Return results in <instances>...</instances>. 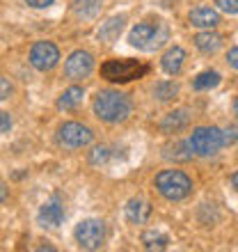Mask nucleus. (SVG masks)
<instances>
[{"label":"nucleus","instance_id":"26","mask_svg":"<svg viewBox=\"0 0 238 252\" xmlns=\"http://www.w3.org/2000/svg\"><path fill=\"white\" fill-rule=\"evenodd\" d=\"M12 96V85L7 78H0V101H5Z\"/></svg>","mask_w":238,"mask_h":252},{"label":"nucleus","instance_id":"6","mask_svg":"<svg viewBox=\"0 0 238 252\" xmlns=\"http://www.w3.org/2000/svg\"><path fill=\"white\" fill-rule=\"evenodd\" d=\"M73 239L83 250H99L106 241V222L96 218L80 220L73 229Z\"/></svg>","mask_w":238,"mask_h":252},{"label":"nucleus","instance_id":"29","mask_svg":"<svg viewBox=\"0 0 238 252\" xmlns=\"http://www.w3.org/2000/svg\"><path fill=\"white\" fill-rule=\"evenodd\" d=\"M30 7H34V9H44V7L53 5V0H26Z\"/></svg>","mask_w":238,"mask_h":252},{"label":"nucleus","instance_id":"14","mask_svg":"<svg viewBox=\"0 0 238 252\" xmlns=\"http://www.w3.org/2000/svg\"><path fill=\"white\" fill-rule=\"evenodd\" d=\"M183 62H185V51L181 46H172L165 55H163L160 64H163V71L165 73L177 76V73H181V69H183Z\"/></svg>","mask_w":238,"mask_h":252},{"label":"nucleus","instance_id":"27","mask_svg":"<svg viewBox=\"0 0 238 252\" xmlns=\"http://www.w3.org/2000/svg\"><path fill=\"white\" fill-rule=\"evenodd\" d=\"M9 128H12V117H9V113H2V110H0V135L7 133Z\"/></svg>","mask_w":238,"mask_h":252},{"label":"nucleus","instance_id":"30","mask_svg":"<svg viewBox=\"0 0 238 252\" xmlns=\"http://www.w3.org/2000/svg\"><path fill=\"white\" fill-rule=\"evenodd\" d=\"M7 195H9V192H7V186H5V184H0V204L7 199Z\"/></svg>","mask_w":238,"mask_h":252},{"label":"nucleus","instance_id":"13","mask_svg":"<svg viewBox=\"0 0 238 252\" xmlns=\"http://www.w3.org/2000/svg\"><path fill=\"white\" fill-rule=\"evenodd\" d=\"M190 23L195 28H202V30H213V28L220 23V14L213 9V7H195L190 12Z\"/></svg>","mask_w":238,"mask_h":252},{"label":"nucleus","instance_id":"31","mask_svg":"<svg viewBox=\"0 0 238 252\" xmlns=\"http://www.w3.org/2000/svg\"><path fill=\"white\" fill-rule=\"evenodd\" d=\"M232 184H234V188H236V192H238V170L232 174Z\"/></svg>","mask_w":238,"mask_h":252},{"label":"nucleus","instance_id":"1","mask_svg":"<svg viewBox=\"0 0 238 252\" xmlns=\"http://www.w3.org/2000/svg\"><path fill=\"white\" fill-rule=\"evenodd\" d=\"M94 115L106 124L126 122L131 115V101L126 94L117 92V90H101L94 96Z\"/></svg>","mask_w":238,"mask_h":252},{"label":"nucleus","instance_id":"4","mask_svg":"<svg viewBox=\"0 0 238 252\" xmlns=\"http://www.w3.org/2000/svg\"><path fill=\"white\" fill-rule=\"evenodd\" d=\"M190 147L197 156H215L225 147V138L218 126H197L190 135Z\"/></svg>","mask_w":238,"mask_h":252},{"label":"nucleus","instance_id":"32","mask_svg":"<svg viewBox=\"0 0 238 252\" xmlns=\"http://www.w3.org/2000/svg\"><path fill=\"white\" fill-rule=\"evenodd\" d=\"M234 113H236V117H238V96H236V101H234Z\"/></svg>","mask_w":238,"mask_h":252},{"label":"nucleus","instance_id":"16","mask_svg":"<svg viewBox=\"0 0 238 252\" xmlns=\"http://www.w3.org/2000/svg\"><path fill=\"white\" fill-rule=\"evenodd\" d=\"M83 96H85L83 87H78V85L66 87L64 92L60 94L58 108H60V110H73V108H78L80 103H83Z\"/></svg>","mask_w":238,"mask_h":252},{"label":"nucleus","instance_id":"18","mask_svg":"<svg viewBox=\"0 0 238 252\" xmlns=\"http://www.w3.org/2000/svg\"><path fill=\"white\" fill-rule=\"evenodd\" d=\"M101 7H103V0H76L73 12L78 19H94V16H99Z\"/></svg>","mask_w":238,"mask_h":252},{"label":"nucleus","instance_id":"9","mask_svg":"<svg viewBox=\"0 0 238 252\" xmlns=\"http://www.w3.org/2000/svg\"><path fill=\"white\" fill-rule=\"evenodd\" d=\"M94 69V58L87 51H73L64 62V76L69 80H83L87 78Z\"/></svg>","mask_w":238,"mask_h":252},{"label":"nucleus","instance_id":"15","mask_svg":"<svg viewBox=\"0 0 238 252\" xmlns=\"http://www.w3.org/2000/svg\"><path fill=\"white\" fill-rule=\"evenodd\" d=\"M124 23H126V16H124V14H121V16H113V19H108L106 23H101V28H99V39L106 41V44H113L119 34H121V28H124Z\"/></svg>","mask_w":238,"mask_h":252},{"label":"nucleus","instance_id":"17","mask_svg":"<svg viewBox=\"0 0 238 252\" xmlns=\"http://www.w3.org/2000/svg\"><path fill=\"white\" fill-rule=\"evenodd\" d=\"M195 46L202 51V53H215L220 46H222V37L218 32H211V30H206V32H199L195 37Z\"/></svg>","mask_w":238,"mask_h":252},{"label":"nucleus","instance_id":"22","mask_svg":"<svg viewBox=\"0 0 238 252\" xmlns=\"http://www.w3.org/2000/svg\"><path fill=\"white\" fill-rule=\"evenodd\" d=\"M142 243H145L147 250H165L167 248V236L160 232H153V229H149V232L142 234Z\"/></svg>","mask_w":238,"mask_h":252},{"label":"nucleus","instance_id":"12","mask_svg":"<svg viewBox=\"0 0 238 252\" xmlns=\"http://www.w3.org/2000/svg\"><path fill=\"white\" fill-rule=\"evenodd\" d=\"M149 216H151V204L147 199H140V197L128 199V204H126V220L131 225H142V222L149 220Z\"/></svg>","mask_w":238,"mask_h":252},{"label":"nucleus","instance_id":"2","mask_svg":"<svg viewBox=\"0 0 238 252\" xmlns=\"http://www.w3.org/2000/svg\"><path fill=\"white\" fill-rule=\"evenodd\" d=\"M167 39H170V28H167V23H163V21H156V23L145 21V23L133 26V30L128 32L131 46L140 48V51H147V53L158 51Z\"/></svg>","mask_w":238,"mask_h":252},{"label":"nucleus","instance_id":"3","mask_svg":"<svg viewBox=\"0 0 238 252\" xmlns=\"http://www.w3.org/2000/svg\"><path fill=\"white\" fill-rule=\"evenodd\" d=\"M156 188L165 199L170 202H178L185 199L192 192V181L190 177L181 170H163L160 174H156Z\"/></svg>","mask_w":238,"mask_h":252},{"label":"nucleus","instance_id":"23","mask_svg":"<svg viewBox=\"0 0 238 252\" xmlns=\"http://www.w3.org/2000/svg\"><path fill=\"white\" fill-rule=\"evenodd\" d=\"M108 158H110V149L108 147H94L92 154H89V163L92 165H103Z\"/></svg>","mask_w":238,"mask_h":252},{"label":"nucleus","instance_id":"7","mask_svg":"<svg viewBox=\"0 0 238 252\" xmlns=\"http://www.w3.org/2000/svg\"><path fill=\"white\" fill-rule=\"evenodd\" d=\"M94 140V133L89 126L78 124V122H66L58 128V142L66 149H80L87 147Z\"/></svg>","mask_w":238,"mask_h":252},{"label":"nucleus","instance_id":"19","mask_svg":"<svg viewBox=\"0 0 238 252\" xmlns=\"http://www.w3.org/2000/svg\"><path fill=\"white\" fill-rule=\"evenodd\" d=\"M220 85V73L218 71H202L197 78L192 80V87L197 92H204V90H213V87Z\"/></svg>","mask_w":238,"mask_h":252},{"label":"nucleus","instance_id":"25","mask_svg":"<svg viewBox=\"0 0 238 252\" xmlns=\"http://www.w3.org/2000/svg\"><path fill=\"white\" fill-rule=\"evenodd\" d=\"M222 138H225V145H234L238 140V126H229L222 131Z\"/></svg>","mask_w":238,"mask_h":252},{"label":"nucleus","instance_id":"20","mask_svg":"<svg viewBox=\"0 0 238 252\" xmlns=\"http://www.w3.org/2000/svg\"><path fill=\"white\" fill-rule=\"evenodd\" d=\"M177 94H178V85L172 83V80H160V83L153 85V96L158 101H172Z\"/></svg>","mask_w":238,"mask_h":252},{"label":"nucleus","instance_id":"28","mask_svg":"<svg viewBox=\"0 0 238 252\" xmlns=\"http://www.w3.org/2000/svg\"><path fill=\"white\" fill-rule=\"evenodd\" d=\"M227 62H229V66H232V69H236V71H238V48H232V51L227 53Z\"/></svg>","mask_w":238,"mask_h":252},{"label":"nucleus","instance_id":"10","mask_svg":"<svg viewBox=\"0 0 238 252\" xmlns=\"http://www.w3.org/2000/svg\"><path fill=\"white\" fill-rule=\"evenodd\" d=\"M39 225L41 227H60L64 220V206L60 197H51L48 202H44L39 209Z\"/></svg>","mask_w":238,"mask_h":252},{"label":"nucleus","instance_id":"11","mask_svg":"<svg viewBox=\"0 0 238 252\" xmlns=\"http://www.w3.org/2000/svg\"><path fill=\"white\" fill-rule=\"evenodd\" d=\"M190 124V110H185V108H178V110H172V113H167L163 120H160L158 128L163 133H178L183 131L185 126Z\"/></svg>","mask_w":238,"mask_h":252},{"label":"nucleus","instance_id":"8","mask_svg":"<svg viewBox=\"0 0 238 252\" xmlns=\"http://www.w3.org/2000/svg\"><path fill=\"white\" fill-rule=\"evenodd\" d=\"M60 62V51L53 41H37L30 48V64L37 71H51Z\"/></svg>","mask_w":238,"mask_h":252},{"label":"nucleus","instance_id":"21","mask_svg":"<svg viewBox=\"0 0 238 252\" xmlns=\"http://www.w3.org/2000/svg\"><path fill=\"white\" fill-rule=\"evenodd\" d=\"M192 147H190V140H181L177 142L174 147H167L165 156L167 158H174V160H190L192 158Z\"/></svg>","mask_w":238,"mask_h":252},{"label":"nucleus","instance_id":"24","mask_svg":"<svg viewBox=\"0 0 238 252\" xmlns=\"http://www.w3.org/2000/svg\"><path fill=\"white\" fill-rule=\"evenodd\" d=\"M215 5L225 14H238V0H215Z\"/></svg>","mask_w":238,"mask_h":252},{"label":"nucleus","instance_id":"5","mask_svg":"<svg viewBox=\"0 0 238 252\" xmlns=\"http://www.w3.org/2000/svg\"><path fill=\"white\" fill-rule=\"evenodd\" d=\"M149 71L138 60H108L101 66V76L110 83H131L135 78H142Z\"/></svg>","mask_w":238,"mask_h":252}]
</instances>
